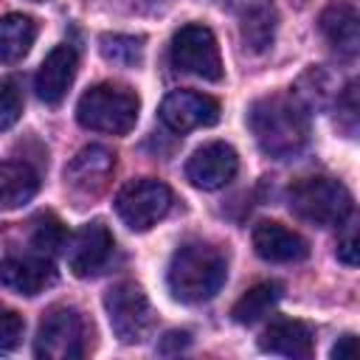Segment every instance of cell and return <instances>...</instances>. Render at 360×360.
Instances as JSON below:
<instances>
[{
	"label": "cell",
	"instance_id": "obj_1",
	"mask_svg": "<svg viewBox=\"0 0 360 360\" xmlns=\"http://www.w3.org/2000/svg\"><path fill=\"white\" fill-rule=\"evenodd\" d=\"M248 127L259 149L273 160H287L298 155L309 141L307 107L298 96L273 93L253 101L248 112Z\"/></svg>",
	"mask_w": 360,
	"mask_h": 360
},
{
	"label": "cell",
	"instance_id": "obj_2",
	"mask_svg": "<svg viewBox=\"0 0 360 360\" xmlns=\"http://www.w3.org/2000/svg\"><path fill=\"white\" fill-rule=\"evenodd\" d=\"M228 278V259L217 245L186 242L180 245L166 270V284L172 295L183 304H202L214 298Z\"/></svg>",
	"mask_w": 360,
	"mask_h": 360
},
{
	"label": "cell",
	"instance_id": "obj_3",
	"mask_svg": "<svg viewBox=\"0 0 360 360\" xmlns=\"http://www.w3.org/2000/svg\"><path fill=\"white\" fill-rule=\"evenodd\" d=\"M290 211L318 228H340L352 217V194L335 177H301L287 191Z\"/></svg>",
	"mask_w": 360,
	"mask_h": 360
},
{
	"label": "cell",
	"instance_id": "obj_4",
	"mask_svg": "<svg viewBox=\"0 0 360 360\" xmlns=\"http://www.w3.org/2000/svg\"><path fill=\"white\" fill-rule=\"evenodd\" d=\"M138 110H141V98L135 96V90L104 82L82 93L76 104V121L93 132L127 135L138 121Z\"/></svg>",
	"mask_w": 360,
	"mask_h": 360
},
{
	"label": "cell",
	"instance_id": "obj_5",
	"mask_svg": "<svg viewBox=\"0 0 360 360\" xmlns=\"http://www.w3.org/2000/svg\"><path fill=\"white\" fill-rule=\"evenodd\" d=\"M87 352V323L76 307H53L39 321L34 354L39 360H79Z\"/></svg>",
	"mask_w": 360,
	"mask_h": 360
},
{
	"label": "cell",
	"instance_id": "obj_6",
	"mask_svg": "<svg viewBox=\"0 0 360 360\" xmlns=\"http://www.w3.org/2000/svg\"><path fill=\"white\" fill-rule=\"evenodd\" d=\"M104 309L112 335L121 343H141L155 326V309L135 281H118L104 292Z\"/></svg>",
	"mask_w": 360,
	"mask_h": 360
},
{
	"label": "cell",
	"instance_id": "obj_7",
	"mask_svg": "<svg viewBox=\"0 0 360 360\" xmlns=\"http://www.w3.org/2000/svg\"><path fill=\"white\" fill-rule=\"evenodd\" d=\"M169 56L180 73H188L205 82L222 79V56H219L217 37L211 34V28L200 22H188L172 37Z\"/></svg>",
	"mask_w": 360,
	"mask_h": 360
},
{
	"label": "cell",
	"instance_id": "obj_8",
	"mask_svg": "<svg viewBox=\"0 0 360 360\" xmlns=\"http://www.w3.org/2000/svg\"><path fill=\"white\" fill-rule=\"evenodd\" d=\"M172 208V188L155 177L127 183L115 197V214L129 231H149Z\"/></svg>",
	"mask_w": 360,
	"mask_h": 360
},
{
	"label": "cell",
	"instance_id": "obj_9",
	"mask_svg": "<svg viewBox=\"0 0 360 360\" xmlns=\"http://www.w3.org/2000/svg\"><path fill=\"white\" fill-rule=\"evenodd\" d=\"M112 233L101 219H93L87 225H82L68 242H65V256H68V267L73 276L84 278L98 273L107 259L112 256Z\"/></svg>",
	"mask_w": 360,
	"mask_h": 360
},
{
	"label": "cell",
	"instance_id": "obj_10",
	"mask_svg": "<svg viewBox=\"0 0 360 360\" xmlns=\"http://www.w3.org/2000/svg\"><path fill=\"white\" fill-rule=\"evenodd\" d=\"M158 115L172 132H188V129H197V127L217 124L219 121V101L205 96V93L174 90L163 98Z\"/></svg>",
	"mask_w": 360,
	"mask_h": 360
},
{
	"label": "cell",
	"instance_id": "obj_11",
	"mask_svg": "<svg viewBox=\"0 0 360 360\" xmlns=\"http://www.w3.org/2000/svg\"><path fill=\"white\" fill-rule=\"evenodd\" d=\"M236 169H239L236 149L231 143L214 141V143L200 146L188 158L186 177L191 180V186H197L202 191H214V188H222L225 183H231L233 174H236Z\"/></svg>",
	"mask_w": 360,
	"mask_h": 360
},
{
	"label": "cell",
	"instance_id": "obj_12",
	"mask_svg": "<svg viewBox=\"0 0 360 360\" xmlns=\"http://www.w3.org/2000/svg\"><path fill=\"white\" fill-rule=\"evenodd\" d=\"M115 166V155L104 146H84L73 155V160L65 166V183L79 197H96L104 191L110 174Z\"/></svg>",
	"mask_w": 360,
	"mask_h": 360
},
{
	"label": "cell",
	"instance_id": "obj_13",
	"mask_svg": "<svg viewBox=\"0 0 360 360\" xmlns=\"http://www.w3.org/2000/svg\"><path fill=\"white\" fill-rule=\"evenodd\" d=\"M56 281V270L51 256L25 253V256H6L0 262V284L17 295H37Z\"/></svg>",
	"mask_w": 360,
	"mask_h": 360
},
{
	"label": "cell",
	"instance_id": "obj_14",
	"mask_svg": "<svg viewBox=\"0 0 360 360\" xmlns=\"http://www.w3.org/2000/svg\"><path fill=\"white\" fill-rule=\"evenodd\" d=\"M76 68H79V53L73 45H56L39 65L37 70V79H34V90L37 96L45 101V104H59L70 84H73V76H76Z\"/></svg>",
	"mask_w": 360,
	"mask_h": 360
},
{
	"label": "cell",
	"instance_id": "obj_15",
	"mask_svg": "<svg viewBox=\"0 0 360 360\" xmlns=\"http://www.w3.org/2000/svg\"><path fill=\"white\" fill-rule=\"evenodd\" d=\"M253 248L264 262H276V264L301 262L309 253V245L301 233H295L292 228L281 222H270V219L253 228Z\"/></svg>",
	"mask_w": 360,
	"mask_h": 360
},
{
	"label": "cell",
	"instance_id": "obj_16",
	"mask_svg": "<svg viewBox=\"0 0 360 360\" xmlns=\"http://www.w3.org/2000/svg\"><path fill=\"white\" fill-rule=\"evenodd\" d=\"M259 349L262 352H270V354L292 357V360H307L312 354V329L304 321L278 318V321H273L262 332Z\"/></svg>",
	"mask_w": 360,
	"mask_h": 360
},
{
	"label": "cell",
	"instance_id": "obj_17",
	"mask_svg": "<svg viewBox=\"0 0 360 360\" xmlns=\"http://www.w3.org/2000/svg\"><path fill=\"white\" fill-rule=\"evenodd\" d=\"M39 188V174L25 160H0V211H14Z\"/></svg>",
	"mask_w": 360,
	"mask_h": 360
},
{
	"label": "cell",
	"instance_id": "obj_18",
	"mask_svg": "<svg viewBox=\"0 0 360 360\" xmlns=\"http://www.w3.org/2000/svg\"><path fill=\"white\" fill-rule=\"evenodd\" d=\"M321 31L323 37L346 56H354L360 48V20L357 11L349 3H332L321 14Z\"/></svg>",
	"mask_w": 360,
	"mask_h": 360
},
{
	"label": "cell",
	"instance_id": "obj_19",
	"mask_svg": "<svg viewBox=\"0 0 360 360\" xmlns=\"http://www.w3.org/2000/svg\"><path fill=\"white\" fill-rule=\"evenodd\" d=\"M37 39V20L20 11L0 17V65L20 62Z\"/></svg>",
	"mask_w": 360,
	"mask_h": 360
},
{
	"label": "cell",
	"instance_id": "obj_20",
	"mask_svg": "<svg viewBox=\"0 0 360 360\" xmlns=\"http://www.w3.org/2000/svg\"><path fill=\"white\" fill-rule=\"evenodd\" d=\"M278 298H281V284H276V281H262V284L250 287V290L233 304L231 315H233L236 323H256V321H262V318L278 304Z\"/></svg>",
	"mask_w": 360,
	"mask_h": 360
},
{
	"label": "cell",
	"instance_id": "obj_21",
	"mask_svg": "<svg viewBox=\"0 0 360 360\" xmlns=\"http://www.w3.org/2000/svg\"><path fill=\"white\" fill-rule=\"evenodd\" d=\"M101 56L121 68H135L143 59V37H127V34H104L98 39Z\"/></svg>",
	"mask_w": 360,
	"mask_h": 360
},
{
	"label": "cell",
	"instance_id": "obj_22",
	"mask_svg": "<svg viewBox=\"0 0 360 360\" xmlns=\"http://www.w3.org/2000/svg\"><path fill=\"white\" fill-rule=\"evenodd\" d=\"M273 20H276V17H273V11H270L267 6H256V8L248 11L245 20H242V39H245L253 51L267 48V45L273 42V28H276Z\"/></svg>",
	"mask_w": 360,
	"mask_h": 360
},
{
	"label": "cell",
	"instance_id": "obj_23",
	"mask_svg": "<svg viewBox=\"0 0 360 360\" xmlns=\"http://www.w3.org/2000/svg\"><path fill=\"white\" fill-rule=\"evenodd\" d=\"M68 242V233H65V225L53 217V214H45L37 219L34 225V233H31V245H34V253H42V256H53L56 250H62Z\"/></svg>",
	"mask_w": 360,
	"mask_h": 360
},
{
	"label": "cell",
	"instance_id": "obj_24",
	"mask_svg": "<svg viewBox=\"0 0 360 360\" xmlns=\"http://www.w3.org/2000/svg\"><path fill=\"white\" fill-rule=\"evenodd\" d=\"M22 115V96L11 79H0V132L11 129Z\"/></svg>",
	"mask_w": 360,
	"mask_h": 360
},
{
	"label": "cell",
	"instance_id": "obj_25",
	"mask_svg": "<svg viewBox=\"0 0 360 360\" xmlns=\"http://www.w3.org/2000/svg\"><path fill=\"white\" fill-rule=\"evenodd\" d=\"M22 332H25V321L17 309H8V307H0V354L11 352L20 346L22 340Z\"/></svg>",
	"mask_w": 360,
	"mask_h": 360
},
{
	"label": "cell",
	"instance_id": "obj_26",
	"mask_svg": "<svg viewBox=\"0 0 360 360\" xmlns=\"http://www.w3.org/2000/svg\"><path fill=\"white\" fill-rule=\"evenodd\" d=\"M338 110H343L338 118H346V132L354 135V127H357V84L352 82L346 90H343V98L338 101Z\"/></svg>",
	"mask_w": 360,
	"mask_h": 360
},
{
	"label": "cell",
	"instance_id": "obj_27",
	"mask_svg": "<svg viewBox=\"0 0 360 360\" xmlns=\"http://www.w3.org/2000/svg\"><path fill=\"white\" fill-rule=\"evenodd\" d=\"M338 259L343 264H349V267L357 264V231H354V225H349L346 236L338 242Z\"/></svg>",
	"mask_w": 360,
	"mask_h": 360
},
{
	"label": "cell",
	"instance_id": "obj_28",
	"mask_svg": "<svg viewBox=\"0 0 360 360\" xmlns=\"http://www.w3.org/2000/svg\"><path fill=\"white\" fill-rule=\"evenodd\" d=\"M191 343L188 332H166L160 340V354H177Z\"/></svg>",
	"mask_w": 360,
	"mask_h": 360
},
{
	"label": "cell",
	"instance_id": "obj_29",
	"mask_svg": "<svg viewBox=\"0 0 360 360\" xmlns=\"http://www.w3.org/2000/svg\"><path fill=\"white\" fill-rule=\"evenodd\" d=\"M354 354V335H343L335 346H332V357L335 360H343V357H352Z\"/></svg>",
	"mask_w": 360,
	"mask_h": 360
}]
</instances>
